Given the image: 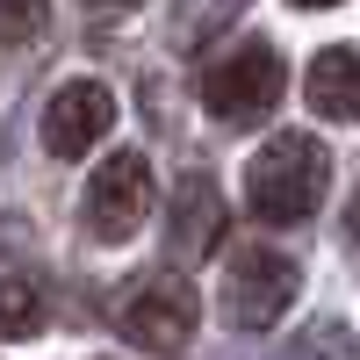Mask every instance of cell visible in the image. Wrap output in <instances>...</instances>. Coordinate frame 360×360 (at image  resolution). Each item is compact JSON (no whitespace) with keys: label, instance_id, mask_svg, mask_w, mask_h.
Returning a JSON list of instances; mask_svg holds the SVG:
<instances>
[{"label":"cell","instance_id":"7c38bea8","mask_svg":"<svg viewBox=\"0 0 360 360\" xmlns=\"http://www.w3.org/2000/svg\"><path fill=\"white\" fill-rule=\"evenodd\" d=\"M346 231H353V245H360V188H353V202H346Z\"/></svg>","mask_w":360,"mask_h":360},{"label":"cell","instance_id":"5bb4252c","mask_svg":"<svg viewBox=\"0 0 360 360\" xmlns=\"http://www.w3.org/2000/svg\"><path fill=\"white\" fill-rule=\"evenodd\" d=\"M101 8H130V0H101Z\"/></svg>","mask_w":360,"mask_h":360},{"label":"cell","instance_id":"4fadbf2b","mask_svg":"<svg viewBox=\"0 0 360 360\" xmlns=\"http://www.w3.org/2000/svg\"><path fill=\"white\" fill-rule=\"evenodd\" d=\"M295 8H339V0H295Z\"/></svg>","mask_w":360,"mask_h":360},{"label":"cell","instance_id":"7a4b0ae2","mask_svg":"<svg viewBox=\"0 0 360 360\" xmlns=\"http://www.w3.org/2000/svg\"><path fill=\"white\" fill-rule=\"evenodd\" d=\"M288 94V65L274 44H231L217 65L202 72V108L217 115V123H259V115H274Z\"/></svg>","mask_w":360,"mask_h":360},{"label":"cell","instance_id":"6da1fadb","mask_svg":"<svg viewBox=\"0 0 360 360\" xmlns=\"http://www.w3.org/2000/svg\"><path fill=\"white\" fill-rule=\"evenodd\" d=\"M324 180H332L324 144L310 130H281V137H266L252 152V166H245V209L259 224H303L324 202Z\"/></svg>","mask_w":360,"mask_h":360},{"label":"cell","instance_id":"30bf717a","mask_svg":"<svg viewBox=\"0 0 360 360\" xmlns=\"http://www.w3.org/2000/svg\"><path fill=\"white\" fill-rule=\"evenodd\" d=\"M0 332L8 339H37V324H44V295H37V281L29 274H8V288H0Z\"/></svg>","mask_w":360,"mask_h":360},{"label":"cell","instance_id":"8fae6325","mask_svg":"<svg viewBox=\"0 0 360 360\" xmlns=\"http://www.w3.org/2000/svg\"><path fill=\"white\" fill-rule=\"evenodd\" d=\"M44 22H51L44 0H0V29H8V44H37Z\"/></svg>","mask_w":360,"mask_h":360},{"label":"cell","instance_id":"ba28073f","mask_svg":"<svg viewBox=\"0 0 360 360\" xmlns=\"http://www.w3.org/2000/svg\"><path fill=\"white\" fill-rule=\"evenodd\" d=\"M303 94H310V108L324 115V123H360V51H346V44L317 51Z\"/></svg>","mask_w":360,"mask_h":360},{"label":"cell","instance_id":"52a82bcc","mask_svg":"<svg viewBox=\"0 0 360 360\" xmlns=\"http://www.w3.org/2000/svg\"><path fill=\"white\" fill-rule=\"evenodd\" d=\"M224 224H231V202L217 195V180L202 166L173 180V209H166V259H209L224 245Z\"/></svg>","mask_w":360,"mask_h":360},{"label":"cell","instance_id":"277c9868","mask_svg":"<svg viewBox=\"0 0 360 360\" xmlns=\"http://www.w3.org/2000/svg\"><path fill=\"white\" fill-rule=\"evenodd\" d=\"M303 274H295V259L266 252V245H245L224 259V317L245 324V332H266V324H281Z\"/></svg>","mask_w":360,"mask_h":360},{"label":"cell","instance_id":"5b68a950","mask_svg":"<svg viewBox=\"0 0 360 360\" xmlns=\"http://www.w3.org/2000/svg\"><path fill=\"white\" fill-rule=\"evenodd\" d=\"M86 238H101V245H123V238L152 217V166L144 152H115L94 180H86Z\"/></svg>","mask_w":360,"mask_h":360},{"label":"cell","instance_id":"8992f818","mask_svg":"<svg viewBox=\"0 0 360 360\" xmlns=\"http://www.w3.org/2000/svg\"><path fill=\"white\" fill-rule=\"evenodd\" d=\"M115 130V94L101 79H65L44 108V152L51 159H86Z\"/></svg>","mask_w":360,"mask_h":360},{"label":"cell","instance_id":"3957f363","mask_svg":"<svg viewBox=\"0 0 360 360\" xmlns=\"http://www.w3.org/2000/svg\"><path fill=\"white\" fill-rule=\"evenodd\" d=\"M195 288L173 274V266H159V274H144L123 288V303H115V332H123L130 346L144 353H180L195 339Z\"/></svg>","mask_w":360,"mask_h":360},{"label":"cell","instance_id":"9c48e42d","mask_svg":"<svg viewBox=\"0 0 360 360\" xmlns=\"http://www.w3.org/2000/svg\"><path fill=\"white\" fill-rule=\"evenodd\" d=\"M238 15H245V0H173L166 37H173V51H202L209 37H224Z\"/></svg>","mask_w":360,"mask_h":360}]
</instances>
